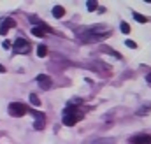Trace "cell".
I'll return each instance as SVG.
<instances>
[{
    "instance_id": "obj_1",
    "label": "cell",
    "mask_w": 151,
    "mask_h": 144,
    "mask_svg": "<svg viewBox=\"0 0 151 144\" xmlns=\"http://www.w3.org/2000/svg\"><path fill=\"white\" fill-rule=\"evenodd\" d=\"M86 32H79V37L84 40V42H95L102 37H107L109 32H104L106 28L102 25H93V27H88V28H83Z\"/></svg>"
},
{
    "instance_id": "obj_2",
    "label": "cell",
    "mask_w": 151,
    "mask_h": 144,
    "mask_svg": "<svg viewBox=\"0 0 151 144\" xmlns=\"http://www.w3.org/2000/svg\"><path fill=\"white\" fill-rule=\"evenodd\" d=\"M11 48H12V51H14L16 55H27V53H30V49H32L30 42H28L27 39H23V37H18V39L14 40V44H11Z\"/></svg>"
},
{
    "instance_id": "obj_3",
    "label": "cell",
    "mask_w": 151,
    "mask_h": 144,
    "mask_svg": "<svg viewBox=\"0 0 151 144\" xmlns=\"http://www.w3.org/2000/svg\"><path fill=\"white\" fill-rule=\"evenodd\" d=\"M83 120V114L81 112H77L76 109H72L70 106L65 109V114H63V123L67 125V127H72V125H76L77 121H81Z\"/></svg>"
},
{
    "instance_id": "obj_4",
    "label": "cell",
    "mask_w": 151,
    "mask_h": 144,
    "mask_svg": "<svg viewBox=\"0 0 151 144\" xmlns=\"http://www.w3.org/2000/svg\"><path fill=\"white\" fill-rule=\"evenodd\" d=\"M27 111H28L27 106L21 104V102H11V104H9V114L14 116V118H21V116H25Z\"/></svg>"
},
{
    "instance_id": "obj_5",
    "label": "cell",
    "mask_w": 151,
    "mask_h": 144,
    "mask_svg": "<svg viewBox=\"0 0 151 144\" xmlns=\"http://www.w3.org/2000/svg\"><path fill=\"white\" fill-rule=\"evenodd\" d=\"M128 143L130 144H151V135H148V134H137V135L130 137Z\"/></svg>"
},
{
    "instance_id": "obj_6",
    "label": "cell",
    "mask_w": 151,
    "mask_h": 144,
    "mask_svg": "<svg viewBox=\"0 0 151 144\" xmlns=\"http://www.w3.org/2000/svg\"><path fill=\"white\" fill-rule=\"evenodd\" d=\"M12 27H16V21H14L12 18H7L5 21L0 23V34H2V35H7V32H9Z\"/></svg>"
},
{
    "instance_id": "obj_7",
    "label": "cell",
    "mask_w": 151,
    "mask_h": 144,
    "mask_svg": "<svg viewBox=\"0 0 151 144\" xmlns=\"http://www.w3.org/2000/svg\"><path fill=\"white\" fill-rule=\"evenodd\" d=\"M37 83H39V86H40L42 90H49V86H51V77L46 76V74H39Z\"/></svg>"
},
{
    "instance_id": "obj_8",
    "label": "cell",
    "mask_w": 151,
    "mask_h": 144,
    "mask_svg": "<svg viewBox=\"0 0 151 144\" xmlns=\"http://www.w3.org/2000/svg\"><path fill=\"white\" fill-rule=\"evenodd\" d=\"M34 118H35L34 128H35V130H42L44 125H46V116H44L42 112H34Z\"/></svg>"
},
{
    "instance_id": "obj_9",
    "label": "cell",
    "mask_w": 151,
    "mask_h": 144,
    "mask_svg": "<svg viewBox=\"0 0 151 144\" xmlns=\"http://www.w3.org/2000/svg\"><path fill=\"white\" fill-rule=\"evenodd\" d=\"M150 111H151V102H148V104H142L141 107L137 109V112H135V114L142 118V116H146V114H150Z\"/></svg>"
},
{
    "instance_id": "obj_10",
    "label": "cell",
    "mask_w": 151,
    "mask_h": 144,
    "mask_svg": "<svg viewBox=\"0 0 151 144\" xmlns=\"http://www.w3.org/2000/svg\"><path fill=\"white\" fill-rule=\"evenodd\" d=\"M63 14H65V9H63L62 5H55V7H53V16H55V18H62Z\"/></svg>"
},
{
    "instance_id": "obj_11",
    "label": "cell",
    "mask_w": 151,
    "mask_h": 144,
    "mask_svg": "<svg viewBox=\"0 0 151 144\" xmlns=\"http://www.w3.org/2000/svg\"><path fill=\"white\" fill-rule=\"evenodd\" d=\"M47 55V46L46 44H39L37 46V56L39 58H44Z\"/></svg>"
},
{
    "instance_id": "obj_12",
    "label": "cell",
    "mask_w": 151,
    "mask_h": 144,
    "mask_svg": "<svg viewBox=\"0 0 151 144\" xmlns=\"http://www.w3.org/2000/svg\"><path fill=\"white\" fill-rule=\"evenodd\" d=\"M132 14H134L135 21H139V23H148V18H146V16H142V14H139V12H135V11H134Z\"/></svg>"
},
{
    "instance_id": "obj_13",
    "label": "cell",
    "mask_w": 151,
    "mask_h": 144,
    "mask_svg": "<svg viewBox=\"0 0 151 144\" xmlns=\"http://www.w3.org/2000/svg\"><path fill=\"white\" fill-rule=\"evenodd\" d=\"M32 34H34L35 37H44V34H46V32H44L42 28H39V27H34V28H32Z\"/></svg>"
},
{
    "instance_id": "obj_14",
    "label": "cell",
    "mask_w": 151,
    "mask_h": 144,
    "mask_svg": "<svg viewBox=\"0 0 151 144\" xmlns=\"http://www.w3.org/2000/svg\"><path fill=\"white\" fill-rule=\"evenodd\" d=\"M86 7H88V11H95V9L99 7V2H95V0H90V2H86Z\"/></svg>"
},
{
    "instance_id": "obj_15",
    "label": "cell",
    "mask_w": 151,
    "mask_h": 144,
    "mask_svg": "<svg viewBox=\"0 0 151 144\" xmlns=\"http://www.w3.org/2000/svg\"><path fill=\"white\" fill-rule=\"evenodd\" d=\"M30 102H32L34 106H40V100H39V97L35 95V93H32V95H30Z\"/></svg>"
},
{
    "instance_id": "obj_16",
    "label": "cell",
    "mask_w": 151,
    "mask_h": 144,
    "mask_svg": "<svg viewBox=\"0 0 151 144\" xmlns=\"http://www.w3.org/2000/svg\"><path fill=\"white\" fill-rule=\"evenodd\" d=\"M119 28H121V32H123V34H130V27H128V23H125V21H123V23L119 25Z\"/></svg>"
},
{
    "instance_id": "obj_17",
    "label": "cell",
    "mask_w": 151,
    "mask_h": 144,
    "mask_svg": "<svg viewBox=\"0 0 151 144\" xmlns=\"http://www.w3.org/2000/svg\"><path fill=\"white\" fill-rule=\"evenodd\" d=\"M125 44H127V46H128V48H132V49H137V44H135V42H134V40H127V42H125Z\"/></svg>"
},
{
    "instance_id": "obj_18",
    "label": "cell",
    "mask_w": 151,
    "mask_h": 144,
    "mask_svg": "<svg viewBox=\"0 0 151 144\" xmlns=\"http://www.w3.org/2000/svg\"><path fill=\"white\" fill-rule=\"evenodd\" d=\"M93 144H113V139H106V141H97Z\"/></svg>"
},
{
    "instance_id": "obj_19",
    "label": "cell",
    "mask_w": 151,
    "mask_h": 144,
    "mask_svg": "<svg viewBox=\"0 0 151 144\" xmlns=\"http://www.w3.org/2000/svg\"><path fill=\"white\" fill-rule=\"evenodd\" d=\"M2 48H4V49H11V42H9V40H4Z\"/></svg>"
},
{
    "instance_id": "obj_20",
    "label": "cell",
    "mask_w": 151,
    "mask_h": 144,
    "mask_svg": "<svg viewBox=\"0 0 151 144\" xmlns=\"http://www.w3.org/2000/svg\"><path fill=\"white\" fill-rule=\"evenodd\" d=\"M146 81H148V83H151V74H148V76H146Z\"/></svg>"
},
{
    "instance_id": "obj_21",
    "label": "cell",
    "mask_w": 151,
    "mask_h": 144,
    "mask_svg": "<svg viewBox=\"0 0 151 144\" xmlns=\"http://www.w3.org/2000/svg\"><path fill=\"white\" fill-rule=\"evenodd\" d=\"M0 72H5V67H4L2 63H0Z\"/></svg>"
}]
</instances>
